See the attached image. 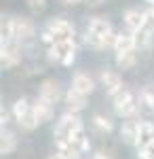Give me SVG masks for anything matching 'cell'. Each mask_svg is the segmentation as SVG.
I'll list each match as a JSON object with an SVG mask.
<instances>
[{
	"label": "cell",
	"mask_w": 154,
	"mask_h": 159,
	"mask_svg": "<svg viewBox=\"0 0 154 159\" xmlns=\"http://www.w3.org/2000/svg\"><path fill=\"white\" fill-rule=\"evenodd\" d=\"M25 2H28V7L34 9V11H42L45 4H47V0H25Z\"/></svg>",
	"instance_id": "cell-26"
},
{
	"label": "cell",
	"mask_w": 154,
	"mask_h": 159,
	"mask_svg": "<svg viewBox=\"0 0 154 159\" xmlns=\"http://www.w3.org/2000/svg\"><path fill=\"white\" fill-rule=\"evenodd\" d=\"M101 85L106 87V91L110 93V96H114L116 91H120V89L125 87L120 74L114 72V70H104V72H101Z\"/></svg>",
	"instance_id": "cell-13"
},
{
	"label": "cell",
	"mask_w": 154,
	"mask_h": 159,
	"mask_svg": "<svg viewBox=\"0 0 154 159\" xmlns=\"http://www.w3.org/2000/svg\"><path fill=\"white\" fill-rule=\"evenodd\" d=\"M137 157L139 159H154V142H150L148 147L137 148Z\"/></svg>",
	"instance_id": "cell-25"
},
{
	"label": "cell",
	"mask_w": 154,
	"mask_h": 159,
	"mask_svg": "<svg viewBox=\"0 0 154 159\" xmlns=\"http://www.w3.org/2000/svg\"><path fill=\"white\" fill-rule=\"evenodd\" d=\"M61 2H66V4H78L80 0H61Z\"/></svg>",
	"instance_id": "cell-30"
},
{
	"label": "cell",
	"mask_w": 154,
	"mask_h": 159,
	"mask_svg": "<svg viewBox=\"0 0 154 159\" xmlns=\"http://www.w3.org/2000/svg\"><path fill=\"white\" fill-rule=\"evenodd\" d=\"M47 159H63V157H61L59 153H53V155H49V157H47Z\"/></svg>",
	"instance_id": "cell-29"
},
{
	"label": "cell",
	"mask_w": 154,
	"mask_h": 159,
	"mask_svg": "<svg viewBox=\"0 0 154 159\" xmlns=\"http://www.w3.org/2000/svg\"><path fill=\"white\" fill-rule=\"evenodd\" d=\"M93 159H114V157H112V155H108V153H104V151H101V153H97V155H93Z\"/></svg>",
	"instance_id": "cell-28"
},
{
	"label": "cell",
	"mask_w": 154,
	"mask_h": 159,
	"mask_svg": "<svg viewBox=\"0 0 154 159\" xmlns=\"http://www.w3.org/2000/svg\"><path fill=\"white\" fill-rule=\"evenodd\" d=\"M148 2H150V9L154 11V0H148Z\"/></svg>",
	"instance_id": "cell-31"
},
{
	"label": "cell",
	"mask_w": 154,
	"mask_h": 159,
	"mask_svg": "<svg viewBox=\"0 0 154 159\" xmlns=\"http://www.w3.org/2000/svg\"><path fill=\"white\" fill-rule=\"evenodd\" d=\"M116 34L112 30V24L104 19V17H93L87 28V43L93 49H106V47H114Z\"/></svg>",
	"instance_id": "cell-1"
},
{
	"label": "cell",
	"mask_w": 154,
	"mask_h": 159,
	"mask_svg": "<svg viewBox=\"0 0 154 159\" xmlns=\"http://www.w3.org/2000/svg\"><path fill=\"white\" fill-rule=\"evenodd\" d=\"M0 123H2V127L9 123V110H4L2 108V112H0Z\"/></svg>",
	"instance_id": "cell-27"
},
{
	"label": "cell",
	"mask_w": 154,
	"mask_h": 159,
	"mask_svg": "<svg viewBox=\"0 0 154 159\" xmlns=\"http://www.w3.org/2000/svg\"><path fill=\"white\" fill-rule=\"evenodd\" d=\"M91 2H93V4H97V2H99V0H91Z\"/></svg>",
	"instance_id": "cell-32"
},
{
	"label": "cell",
	"mask_w": 154,
	"mask_h": 159,
	"mask_svg": "<svg viewBox=\"0 0 154 159\" xmlns=\"http://www.w3.org/2000/svg\"><path fill=\"white\" fill-rule=\"evenodd\" d=\"M112 102H114V110L118 112L120 117L131 119V117H135V115H137L139 98H137L131 89H127V87H122L120 91H116V93L112 96Z\"/></svg>",
	"instance_id": "cell-2"
},
{
	"label": "cell",
	"mask_w": 154,
	"mask_h": 159,
	"mask_svg": "<svg viewBox=\"0 0 154 159\" xmlns=\"http://www.w3.org/2000/svg\"><path fill=\"white\" fill-rule=\"evenodd\" d=\"M125 25L129 28L131 34H137L139 30H143V13L137 11V9H129V11H125Z\"/></svg>",
	"instance_id": "cell-15"
},
{
	"label": "cell",
	"mask_w": 154,
	"mask_h": 159,
	"mask_svg": "<svg viewBox=\"0 0 154 159\" xmlns=\"http://www.w3.org/2000/svg\"><path fill=\"white\" fill-rule=\"evenodd\" d=\"M83 132V121L76 112H63L55 127V138H72L74 134Z\"/></svg>",
	"instance_id": "cell-4"
},
{
	"label": "cell",
	"mask_w": 154,
	"mask_h": 159,
	"mask_svg": "<svg viewBox=\"0 0 154 159\" xmlns=\"http://www.w3.org/2000/svg\"><path fill=\"white\" fill-rule=\"evenodd\" d=\"M150 142H154V123L142 121L139 123V132H137V142H135V147L143 148V147H148Z\"/></svg>",
	"instance_id": "cell-17"
},
{
	"label": "cell",
	"mask_w": 154,
	"mask_h": 159,
	"mask_svg": "<svg viewBox=\"0 0 154 159\" xmlns=\"http://www.w3.org/2000/svg\"><path fill=\"white\" fill-rule=\"evenodd\" d=\"M61 96H63V93H61V87L55 79H45V81L40 83V96H38V98L45 100L47 104H51V106L57 104L61 100Z\"/></svg>",
	"instance_id": "cell-8"
},
{
	"label": "cell",
	"mask_w": 154,
	"mask_h": 159,
	"mask_svg": "<svg viewBox=\"0 0 154 159\" xmlns=\"http://www.w3.org/2000/svg\"><path fill=\"white\" fill-rule=\"evenodd\" d=\"M135 61H137L135 51L133 53H120V55H116V64L120 68H131V66H135Z\"/></svg>",
	"instance_id": "cell-22"
},
{
	"label": "cell",
	"mask_w": 154,
	"mask_h": 159,
	"mask_svg": "<svg viewBox=\"0 0 154 159\" xmlns=\"http://www.w3.org/2000/svg\"><path fill=\"white\" fill-rule=\"evenodd\" d=\"M137 49V43H135V36L131 34V32H120L116 34V40H114V51H116V55L120 53H133V51Z\"/></svg>",
	"instance_id": "cell-12"
},
{
	"label": "cell",
	"mask_w": 154,
	"mask_h": 159,
	"mask_svg": "<svg viewBox=\"0 0 154 159\" xmlns=\"http://www.w3.org/2000/svg\"><path fill=\"white\" fill-rule=\"evenodd\" d=\"M0 60L4 68H13L17 66V61L21 60V49H19V40H2V47H0Z\"/></svg>",
	"instance_id": "cell-7"
},
{
	"label": "cell",
	"mask_w": 154,
	"mask_h": 159,
	"mask_svg": "<svg viewBox=\"0 0 154 159\" xmlns=\"http://www.w3.org/2000/svg\"><path fill=\"white\" fill-rule=\"evenodd\" d=\"M36 34V25L28 17H15V40H28Z\"/></svg>",
	"instance_id": "cell-9"
},
{
	"label": "cell",
	"mask_w": 154,
	"mask_h": 159,
	"mask_svg": "<svg viewBox=\"0 0 154 159\" xmlns=\"http://www.w3.org/2000/svg\"><path fill=\"white\" fill-rule=\"evenodd\" d=\"M11 112H13V117H15V121L19 123L24 129L32 132V129L38 127V121H36V115H34V104H30L25 98L17 100V102L13 104Z\"/></svg>",
	"instance_id": "cell-3"
},
{
	"label": "cell",
	"mask_w": 154,
	"mask_h": 159,
	"mask_svg": "<svg viewBox=\"0 0 154 159\" xmlns=\"http://www.w3.org/2000/svg\"><path fill=\"white\" fill-rule=\"evenodd\" d=\"M34 115H36V121H38V125H42V123L51 121V117H53V106L51 104H47L45 100H36L34 102Z\"/></svg>",
	"instance_id": "cell-18"
},
{
	"label": "cell",
	"mask_w": 154,
	"mask_h": 159,
	"mask_svg": "<svg viewBox=\"0 0 154 159\" xmlns=\"http://www.w3.org/2000/svg\"><path fill=\"white\" fill-rule=\"evenodd\" d=\"M143 30L150 32V34H154V11L152 9L143 11Z\"/></svg>",
	"instance_id": "cell-24"
},
{
	"label": "cell",
	"mask_w": 154,
	"mask_h": 159,
	"mask_svg": "<svg viewBox=\"0 0 154 159\" xmlns=\"http://www.w3.org/2000/svg\"><path fill=\"white\" fill-rule=\"evenodd\" d=\"M0 36H2V40H13L15 38V17H2Z\"/></svg>",
	"instance_id": "cell-20"
},
{
	"label": "cell",
	"mask_w": 154,
	"mask_h": 159,
	"mask_svg": "<svg viewBox=\"0 0 154 159\" xmlns=\"http://www.w3.org/2000/svg\"><path fill=\"white\" fill-rule=\"evenodd\" d=\"M93 127L99 134H110V132L114 129V123L110 121L108 117H104V115H95L93 117Z\"/></svg>",
	"instance_id": "cell-21"
},
{
	"label": "cell",
	"mask_w": 154,
	"mask_h": 159,
	"mask_svg": "<svg viewBox=\"0 0 154 159\" xmlns=\"http://www.w3.org/2000/svg\"><path fill=\"white\" fill-rule=\"evenodd\" d=\"M55 153H59L63 159H80L83 155L70 138H55Z\"/></svg>",
	"instance_id": "cell-10"
},
{
	"label": "cell",
	"mask_w": 154,
	"mask_h": 159,
	"mask_svg": "<svg viewBox=\"0 0 154 159\" xmlns=\"http://www.w3.org/2000/svg\"><path fill=\"white\" fill-rule=\"evenodd\" d=\"M139 123L142 121H135V117L122 121V127H120V138H122V142H127V144H135V142H137Z\"/></svg>",
	"instance_id": "cell-14"
},
{
	"label": "cell",
	"mask_w": 154,
	"mask_h": 159,
	"mask_svg": "<svg viewBox=\"0 0 154 159\" xmlns=\"http://www.w3.org/2000/svg\"><path fill=\"white\" fill-rule=\"evenodd\" d=\"M66 106H68V112H76V115H78V112L87 106V96L80 93L78 89L70 87L68 93H66Z\"/></svg>",
	"instance_id": "cell-11"
},
{
	"label": "cell",
	"mask_w": 154,
	"mask_h": 159,
	"mask_svg": "<svg viewBox=\"0 0 154 159\" xmlns=\"http://www.w3.org/2000/svg\"><path fill=\"white\" fill-rule=\"evenodd\" d=\"M49 57L51 61H57L63 66H70L74 57H76V45L74 40H66V43H55L51 49H49Z\"/></svg>",
	"instance_id": "cell-5"
},
{
	"label": "cell",
	"mask_w": 154,
	"mask_h": 159,
	"mask_svg": "<svg viewBox=\"0 0 154 159\" xmlns=\"http://www.w3.org/2000/svg\"><path fill=\"white\" fill-rule=\"evenodd\" d=\"M15 148H17V138H15V134L2 129V136H0V153L2 155H11Z\"/></svg>",
	"instance_id": "cell-19"
},
{
	"label": "cell",
	"mask_w": 154,
	"mask_h": 159,
	"mask_svg": "<svg viewBox=\"0 0 154 159\" xmlns=\"http://www.w3.org/2000/svg\"><path fill=\"white\" fill-rule=\"evenodd\" d=\"M47 30L49 34L53 36L55 43H66V40H74V25L66 19H51L47 24Z\"/></svg>",
	"instance_id": "cell-6"
},
{
	"label": "cell",
	"mask_w": 154,
	"mask_h": 159,
	"mask_svg": "<svg viewBox=\"0 0 154 159\" xmlns=\"http://www.w3.org/2000/svg\"><path fill=\"white\" fill-rule=\"evenodd\" d=\"M133 36H135V43H137V49H148L150 43H152V34L146 32V30H139V32L133 34Z\"/></svg>",
	"instance_id": "cell-23"
},
{
	"label": "cell",
	"mask_w": 154,
	"mask_h": 159,
	"mask_svg": "<svg viewBox=\"0 0 154 159\" xmlns=\"http://www.w3.org/2000/svg\"><path fill=\"white\" fill-rule=\"evenodd\" d=\"M72 87L78 89V91L84 93V96H89V93H93V91H95V81L87 72H76V74H74V79H72Z\"/></svg>",
	"instance_id": "cell-16"
}]
</instances>
